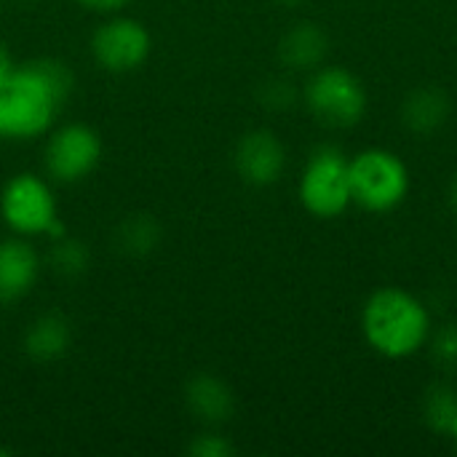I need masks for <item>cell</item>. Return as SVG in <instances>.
Segmentation results:
<instances>
[{
    "instance_id": "ffe728a7",
    "label": "cell",
    "mask_w": 457,
    "mask_h": 457,
    "mask_svg": "<svg viewBox=\"0 0 457 457\" xmlns=\"http://www.w3.org/2000/svg\"><path fill=\"white\" fill-rule=\"evenodd\" d=\"M187 453L195 457H230L236 455V447L220 434H201L187 445Z\"/></svg>"
},
{
    "instance_id": "2e32d148",
    "label": "cell",
    "mask_w": 457,
    "mask_h": 457,
    "mask_svg": "<svg viewBox=\"0 0 457 457\" xmlns=\"http://www.w3.org/2000/svg\"><path fill=\"white\" fill-rule=\"evenodd\" d=\"M115 244L123 254L145 257L161 244V225L150 214H134L126 217L115 230Z\"/></svg>"
},
{
    "instance_id": "7c38bea8",
    "label": "cell",
    "mask_w": 457,
    "mask_h": 457,
    "mask_svg": "<svg viewBox=\"0 0 457 457\" xmlns=\"http://www.w3.org/2000/svg\"><path fill=\"white\" fill-rule=\"evenodd\" d=\"M40 273L37 252L19 241H0V303H16L35 287Z\"/></svg>"
},
{
    "instance_id": "8fae6325",
    "label": "cell",
    "mask_w": 457,
    "mask_h": 457,
    "mask_svg": "<svg viewBox=\"0 0 457 457\" xmlns=\"http://www.w3.org/2000/svg\"><path fill=\"white\" fill-rule=\"evenodd\" d=\"M329 54V35L319 21L303 19L287 27L278 40V62L289 72H313Z\"/></svg>"
},
{
    "instance_id": "603a6c76",
    "label": "cell",
    "mask_w": 457,
    "mask_h": 457,
    "mask_svg": "<svg viewBox=\"0 0 457 457\" xmlns=\"http://www.w3.org/2000/svg\"><path fill=\"white\" fill-rule=\"evenodd\" d=\"M11 70H13V62H11V56H8V48L0 43V80H3Z\"/></svg>"
},
{
    "instance_id": "d6986e66",
    "label": "cell",
    "mask_w": 457,
    "mask_h": 457,
    "mask_svg": "<svg viewBox=\"0 0 457 457\" xmlns=\"http://www.w3.org/2000/svg\"><path fill=\"white\" fill-rule=\"evenodd\" d=\"M303 99V91L289 78H268L257 88V102L270 112H287Z\"/></svg>"
},
{
    "instance_id": "44dd1931",
    "label": "cell",
    "mask_w": 457,
    "mask_h": 457,
    "mask_svg": "<svg viewBox=\"0 0 457 457\" xmlns=\"http://www.w3.org/2000/svg\"><path fill=\"white\" fill-rule=\"evenodd\" d=\"M78 3L86 5V8H91V11H99V13H110V11L123 8V5L131 3V0H78Z\"/></svg>"
},
{
    "instance_id": "5b68a950",
    "label": "cell",
    "mask_w": 457,
    "mask_h": 457,
    "mask_svg": "<svg viewBox=\"0 0 457 457\" xmlns=\"http://www.w3.org/2000/svg\"><path fill=\"white\" fill-rule=\"evenodd\" d=\"M297 195L303 209L319 220H335L345 214L353 204L348 155L337 145H319L305 161Z\"/></svg>"
},
{
    "instance_id": "4fadbf2b",
    "label": "cell",
    "mask_w": 457,
    "mask_h": 457,
    "mask_svg": "<svg viewBox=\"0 0 457 457\" xmlns=\"http://www.w3.org/2000/svg\"><path fill=\"white\" fill-rule=\"evenodd\" d=\"M185 404L201 423L220 426V423H228L233 418L236 394L217 375L201 372V375L190 378V383L185 386Z\"/></svg>"
},
{
    "instance_id": "cb8c5ba5",
    "label": "cell",
    "mask_w": 457,
    "mask_h": 457,
    "mask_svg": "<svg viewBox=\"0 0 457 457\" xmlns=\"http://www.w3.org/2000/svg\"><path fill=\"white\" fill-rule=\"evenodd\" d=\"M273 3H278V5H284V8H295V5H303L305 0H273Z\"/></svg>"
},
{
    "instance_id": "e0dca14e",
    "label": "cell",
    "mask_w": 457,
    "mask_h": 457,
    "mask_svg": "<svg viewBox=\"0 0 457 457\" xmlns=\"http://www.w3.org/2000/svg\"><path fill=\"white\" fill-rule=\"evenodd\" d=\"M431 364L447 375L457 378V321H447L436 329H431V337L426 343Z\"/></svg>"
},
{
    "instance_id": "ac0fdd59",
    "label": "cell",
    "mask_w": 457,
    "mask_h": 457,
    "mask_svg": "<svg viewBox=\"0 0 457 457\" xmlns=\"http://www.w3.org/2000/svg\"><path fill=\"white\" fill-rule=\"evenodd\" d=\"M51 268L59 276H80L88 268V249L83 246V241L62 236L51 246Z\"/></svg>"
},
{
    "instance_id": "277c9868",
    "label": "cell",
    "mask_w": 457,
    "mask_h": 457,
    "mask_svg": "<svg viewBox=\"0 0 457 457\" xmlns=\"http://www.w3.org/2000/svg\"><path fill=\"white\" fill-rule=\"evenodd\" d=\"M303 102L327 129H353L367 112V88L343 64H321L303 86Z\"/></svg>"
},
{
    "instance_id": "8992f818",
    "label": "cell",
    "mask_w": 457,
    "mask_h": 457,
    "mask_svg": "<svg viewBox=\"0 0 457 457\" xmlns=\"http://www.w3.org/2000/svg\"><path fill=\"white\" fill-rule=\"evenodd\" d=\"M0 214L11 230L21 236H46L56 220V201L51 187L37 174H16L0 193Z\"/></svg>"
},
{
    "instance_id": "30bf717a",
    "label": "cell",
    "mask_w": 457,
    "mask_h": 457,
    "mask_svg": "<svg viewBox=\"0 0 457 457\" xmlns=\"http://www.w3.org/2000/svg\"><path fill=\"white\" fill-rule=\"evenodd\" d=\"M453 115V99L445 86L436 83H420L410 88L399 104V120L404 131L412 137L428 139L439 134Z\"/></svg>"
},
{
    "instance_id": "7402d4cb",
    "label": "cell",
    "mask_w": 457,
    "mask_h": 457,
    "mask_svg": "<svg viewBox=\"0 0 457 457\" xmlns=\"http://www.w3.org/2000/svg\"><path fill=\"white\" fill-rule=\"evenodd\" d=\"M447 206L457 217V174H453V179L447 182Z\"/></svg>"
},
{
    "instance_id": "ba28073f",
    "label": "cell",
    "mask_w": 457,
    "mask_h": 457,
    "mask_svg": "<svg viewBox=\"0 0 457 457\" xmlns=\"http://www.w3.org/2000/svg\"><path fill=\"white\" fill-rule=\"evenodd\" d=\"M153 40L142 21L131 16H115L96 27L91 37V54L107 72L137 70L150 56Z\"/></svg>"
},
{
    "instance_id": "5bb4252c",
    "label": "cell",
    "mask_w": 457,
    "mask_h": 457,
    "mask_svg": "<svg viewBox=\"0 0 457 457\" xmlns=\"http://www.w3.org/2000/svg\"><path fill=\"white\" fill-rule=\"evenodd\" d=\"M70 345H72V329H70V321L59 313H46L27 327L24 353L32 361H40V364L56 361L70 351Z\"/></svg>"
},
{
    "instance_id": "7a4b0ae2",
    "label": "cell",
    "mask_w": 457,
    "mask_h": 457,
    "mask_svg": "<svg viewBox=\"0 0 457 457\" xmlns=\"http://www.w3.org/2000/svg\"><path fill=\"white\" fill-rule=\"evenodd\" d=\"M431 329V313L423 300L402 287L375 289L361 308V335L388 361H404L420 353Z\"/></svg>"
},
{
    "instance_id": "6da1fadb",
    "label": "cell",
    "mask_w": 457,
    "mask_h": 457,
    "mask_svg": "<svg viewBox=\"0 0 457 457\" xmlns=\"http://www.w3.org/2000/svg\"><path fill=\"white\" fill-rule=\"evenodd\" d=\"M72 94V72L56 59H32L0 80V137L32 139L51 129Z\"/></svg>"
},
{
    "instance_id": "3957f363",
    "label": "cell",
    "mask_w": 457,
    "mask_h": 457,
    "mask_svg": "<svg viewBox=\"0 0 457 457\" xmlns=\"http://www.w3.org/2000/svg\"><path fill=\"white\" fill-rule=\"evenodd\" d=\"M351 198L370 214H388L399 209L410 193V169L394 150L367 147L348 158Z\"/></svg>"
},
{
    "instance_id": "9a60e30c",
    "label": "cell",
    "mask_w": 457,
    "mask_h": 457,
    "mask_svg": "<svg viewBox=\"0 0 457 457\" xmlns=\"http://www.w3.org/2000/svg\"><path fill=\"white\" fill-rule=\"evenodd\" d=\"M423 423L436 434L450 439L457 423V386L450 380H436L426 388L420 402Z\"/></svg>"
},
{
    "instance_id": "9c48e42d",
    "label": "cell",
    "mask_w": 457,
    "mask_h": 457,
    "mask_svg": "<svg viewBox=\"0 0 457 457\" xmlns=\"http://www.w3.org/2000/svg\"><path fill=\"white\" fill-rule=\"evenodd\" d=\"M236 174L252 187H270L287 169V147L270 129L246 131L233 150Z\"/></svg>"
},
{
    "instance_id": "52a82bcc",
    "label": "cell",
    "mask_w": 457,
    "mask_h": 457,
    "mask_svg": "<svg viewBox=\"0 0 457 457\" xmlns=\"http://www.w3.org/2000/svg\"><path fill=\"white\" fill-rule=\"evenodd\" d=\"M102 158V139L86 123H70L51 134L46 145V169L56 182L86 179Z\"/></svg>"
}]
</instances>
